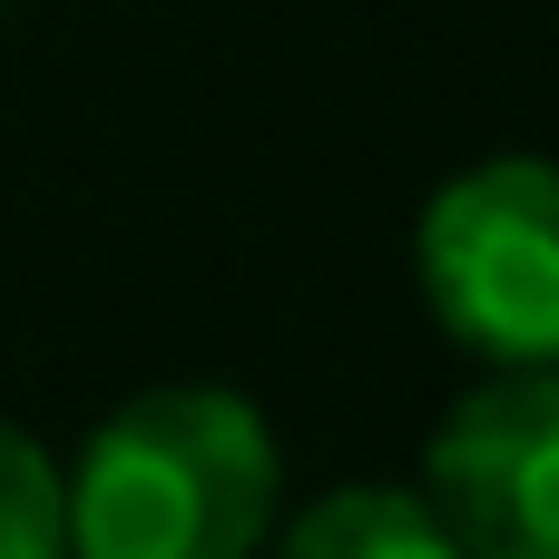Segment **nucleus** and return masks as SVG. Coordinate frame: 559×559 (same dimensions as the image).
Here are the masks:
<instances>
[{
    "label": "nucleus",
    "mask_w": 559,
    "mask_h": 559,
    "mask_svg": "<svg viewBox=\"0 0 559 559\" xmlns=\"http://www.w3.org/2000/svg\"><path fill=\"white\" fill-rule=\"evenodd\" d=\"M0 559H69L59 550V462L0 413Z\"/></svg>",
    "instance_id": "5"
},
{
    "label": "nucleus",
    "mask_w": 559,
    "mask_h": 559,
    "mask_svg": "<svg viewBox=\"0 0 559 559\" xmlns=\"http://www.w3.org/2000/svg\"><path fill=\"white\" fill-rule=\"evenodd\" d=\"M413 491L462 559H559V373H481L432 423Z\"/></svg>",
    "instance_id": "3"
},
{
    "label": "nucleus",
    "mask_w": 559,
    "mask_h": 559,
    "mask_svg": "<svg viewBox=\"0 0 559 559\" xmlns=\"http://www.w3.org/2000/svg\"><path fill=\"white\" fill-rule=\"evenodd\" d=\"M285 501L275 423L236 383L128 393L59 472L69 559H265Z\"/></svg>",
    "instance_id": "1"
},
{
    "label": "nucleus",
    "mask_w": 559,
    "mask_h": 559,
    "mask_svg": "<svg viewBox=\"0 0 559 559\" xmlns=\"http://www.w3.org/2000/svg\"><path fill=\"white\" fill-rule=\"evenodd\" d=\"M265 559H462L452 550V531L432 521V501L423 491H403V481H334L324 501H305Z\"/></svg>",
    "instance_id": "4"
},
{
    "label": "nucleus",
    "mask_w": 559,
    "mask_h": 559,
    "mask_svg": "<svg viewBox=\"0 0 559 559\" xmlns=\"http://www.w3.org/2000/svg\"><path fill=\"white\" fill-rule=\"evenodd\" d=\"M432 324L491 373H559V157H481L413 226Z\"/></svg>",
    "instance_id": "2"
}]
</instances>
